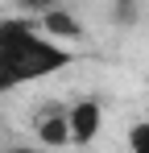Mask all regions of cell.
Here are the masks:
<instances>
[{"mask_svg":"<svg viewBox=\"0 0 149 153\" xmlns=\"http://www.w3.org/2000/svg\"><path fill=\"white\" fill-rule=\"evenodd\" d=\"M66 116H71V145L87 149L99 137V128H104V103L99 100H74L66 108Z\"/></svg>","mask_w":149,"mask_h":153,"instance_id":"7a4b0ae2","label":"cell"},{"mask_svg":"<svg viewBox=\"0 0 149 153\" xmlns=\"http://www.w3.org/2000/svg\"><path fill=\"white\" fill-rule=\"evenodd\" d=\"M42 21V29H46L54 42H62V46H71L74 37H83V25L74 21L66 8H54V13H46V17H37Z\"/></svg>","mask_w":149,"mask_h":153,"instance_id":"277c9868","label":"cell"},{"mask_svg":"<svg viewBox=\"0 0 149 153\" xmlns=\"http://www.w3.org/2000/svg\"><path fill=\"white\" fill-rule=\"evenodd\" d=\"M74 58H79L74 46L54 42L37 17H25V13L0 17V95L62 75Z\"/></svg>","mask_w":149,"mask_h":153,"instance_id":"6da1fadb","label":"cell"},{"mask_svg":"<svg viewBox=\"0 0 149 153\" xmlns=\"http://www.w3.org/2000/svg\"><path fill=\"white\" fill-rule=\"evenodd\" d=\"M128 153H149V120H137L128 128Z\"/></svg>","mask_w":149,"mask_h":153,"instance_id":"5b68a950","label":"cell"},{"mask_svg":"<svg viewBox=\"0 0 149 153\" xmlns=\"http://www.w3.org/2000/svg\"><path fill=\"white\" fill-rule=\"evenodd\" d=\"M17 153H50V149H17Z\"/></svg>","mask_w":149,"mask_h":153,"instance_id":"52a82bcc","label":"cell"},{"mask_svg":"<svg viewBox=\"0 0 149 153\" xmlns=\"http://www.w3.org/2000/svg\"><path fill=\"white\" fill-rule=\"evenodd\" d=\"M33 141H37V149H50V153L71 145V116H66V108L37 112L33 116Z\"/></svg>","mask_w":149,"mask_h":153,"instance_id":"3957f363","label":"cell"},{"mask_svg":"<svg viewBox=\"0 0 149 153\" xmlns=\"http://www.w3.org/2000/svg\"><path fill=\"white\" fill-rule=\"evenodd\" d=\"M54 8H62V0H21V13L25 17H46Z\"/></svg>","mask_w":149,"mask_h":153,"instance_id":"8992f818","label":"cell"}]
</instances>
